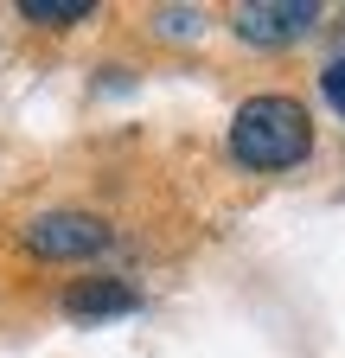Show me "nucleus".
Here are the masks:
<instances>
[{
    "instance_id": "nucleus-4",
    "label": "nucleus",
    "mask_w": 345,
    "mask_h": 358,
    "mask_svg": "<svg viewBox=\"0 0 345 358\" xmlns=\"http://www.w3.org/2000/svg\"><path fill=\"white\" fill-rule=\"evenodd\" d=\"M135 307H141V294L128 282H115V275H90V282L64 288V313L71 320H109V313H135Z\"/></svg>"
},
{
    "instance_id": "nucleus-2",
    "label": "nucleus",
    "mask_w": 345,
    "mask_h": 358,
    "mask_svg": "<svg viewBox=\"0 0 345 358\" xmlns=\"http://www.w3.org/2000/svg\"><path fill=\"white\" fill-rule=\"evenodd\" d=\"M20 243L45 262H77V256H103L109 250V224L90 217V211H38L26 217Z\"/></svg>"
},
{
    "instance_id": "nucleus-7",
    "label": "nucleus",
    "mask_w": 345,
    "mask_h": 358,
    "mask_svg": "<svg viewBox=\"0 0 345 358\" xmlns=\"http://www.w3.org/2000/svg\"><path fill=\"white\" fill-rule=\"evenodd\" d=\"M320 83H326V103H332V109L345 115V52H339V58H332V64L320 71Z\"/></svg>"
},
{
    "instance_id": "nucleus-5",
    "label": "nucleus",
    "mask_w": 345,
    "mask_h": 358,
    "mask_svg": "<svg viewBox=\"0 0 345 358\" xmlns=\"http://www.w3.org/2000/svg\"><path fill=\"white\" fill-rule=\"evenodd\" d=\"M90 13H96V0H20V20L32 26H77Z\"/></svg>"
},
{
    "instance_id": "nucleus-6",
    "label": "nucleus",
    "mask_w": 345,
    "mask_h": 358,
    "mask_svg": "<svg viewBox=\"0 0 345 358\" xmlns=\"http://www.w3.org/2000/svg\"><path fill=\"white\" fill-rule=\"evenodd\" d=\"M154 20H160L166 38H198V32H205V13H198V7H160Z\"/></svg>"
},
{
    "instance_id": "nucleus-3",
    "label": "nucleus",
    "mask_w": 345,
    "mask_h": 358,
    "mask_svg": "<svg viewBox=\"0 0 345 358\" xmlns=\"http://www.w3.org/2000/svg\"><path fill=\"white\" fill-rule=\"evenodd\" d=\"M320 13H326L320 0H243L230 13V32L243 45H294L320 26Z\"/></svg>"
},
{
    "instance_id": "nucleus-1",
    "label": "nucleus",
    "mask_w": 345,
    "mask_h": 358,
    "mask_svg": "<svg viewBox=\"0 0 345 358\" xmlns=\"http://www.w3.org/2000/svg\"><path fill=\"white\" fill-rule=\"evenodd\" d=\"M230 154H237V166H249V173L300 166V160L314 154V122H307V109H300L294 96L263 90V96H249V103L230 115Z\"/></svg>"
}]
</instances>
